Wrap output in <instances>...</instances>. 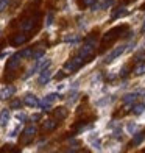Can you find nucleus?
<instances>
[{
    "instance_id": "1",
    "label": "nucleus",
    "mask_w": 145,
    "mask_h": 153,
    "mask_svg": "<svg viewBox=\"0 0 145 153\" xmlns=\"http://www.w3.org/2000/svg\"><path fill=\"white\" fill-rule=\"evenodd\" d=\"M94 44H95V39L92 36L84 41V44H83V47L80 48V52H78V55L83 59L87 58V56H91V55L94 53Z\"/></svg>"
},
{
    "instance_id": "2",
    "label": "nucleus",
    "mask_w": 145,
    "mask_h": 153,
    "mask_svg": "<svg viewBox=\"0 0 145 153\" xmlns=\"http://www.w3.org/2000/svg\"><path fill=\"white\" fill-rule=\"evenodd\" d=\"M125 52H127V45H119V47H115L111 53H108V55H106L105 62H106V64H109V62H112L114 59H117V58L120 56V55H123Z\"/></svg>"
},
{
    "instance_id": "3",
    "label": "nucleus",
    "mask_w": 145,
    "mask_h": 153,
    "mask_svg": "<svg viewBox=\"0 0 145 153\" xmlns=\"http://www.w3.org/2000/svg\"><path fill=\"white\" fill-rule=\"evenodd\" d=\"M81 64H83V58L78 55V56H75V58H72L70 61L66 62V64H64V71H66V72H75Z\"/></svg>"
},
{
    "instance_id": "4",
    "label": "nucleus",
    "mask_w": 145,
    "mask_h": 153,
    "mask_svg": "<svg viewBox=\"0 0 145 153\" xmlns=\"http://www.w3.org/2000/svg\"><path fill=\"white\" fill-rule=\"evenodd\" d=\"M127 30V27H114L112 30H109L105 36H103V42H111L112 39H115L117 36H119V33H122V31H125Z\"/></svg>"
},
{
    "instance_id": "5",
    "label": "nucleus",
    "mask_w": 145,
    "mask_h": 153,
    "mask_svg": "<svg viewBox=\"0 0 145 153\" xmlns=\"http://www.w3.org/2000/svg\"><path fill=\"white\" fill-rule=\"evenodd\" d=\"M39 85H47L48 81H50L52 78V69L50 67H47V69H42V71H39Z\"/></svg>"
},
{
    "instance_id": "6",
    "label": "nucleus",
    "mask_w": 145,
    "mask_h": 153,
    "mask_svg": "<svg viewBox=\"0 0 145 153\" xmlns=\"http://www.w3.org/2000/svg\"><path fill=\"white\" fill-rule=\"evenodd\" d=\"M38 133V128L34 127V125H30V127H27L25 130H24V144H27V142H30L31 139L34 137V134Z\"/></svg>"
},
{
    "instance_id": "7",
    "label": "nucleus",
    "mask_w": 145,
    "mask_h": 153,
    "mask_svg": "<svg viewBox=\"0 0 145 153\" xmlns=\"http://www.w3.org/2000/svg\"><path fill=\"white\" fill-rule=\"evenodd\" d=\"M20 59H22V58L19 56V53L13 55L11 59H8V64H6V71H14V69H17L19 64H20Z\"/></svg>"
},
{
    "instance_id": "8",
    "label": "nucleus",
    "mask_w": 145,
    "mask_h": 153,
    "mask_svg": "<svg viewBox=\"0 0 145 153\" xmlns=\"http://www.w3.org/2000/svg\"><path fill=\"white\" fill-rule=\"evenodd\" d=\"M14 92H16L14 86H5V88H2V91H0V99L6 100V99H10L11 95H14Z\"/></svg>"
},
{
    "instance_id": "9",
    "label": "nucleus",
    "mask_w": 145,
    "mask_h": 153,
    "mask_svg": "<svg viewBox=\"0 0 145 153\" xmlns=\"http://www.w3.org/2000/svg\"><path fill=\"white\" fill-rule=\"evenodd\" d=\"M24 103L27 106H30V108H36L39 105V100H38V97L36 95H33V94H27L25 95V99H24Z\"/></svg>"
},
{
    "instance_id": "10",
    "label": "nucleus",
    "mask_w": 145,
    "mask_h": 153,
    "mask_svg": "<svg viewBox=\"0 0 145 153\" xmlns=\"http://www.w3.org/2000/svg\"><path fill=\"white\" fill-rule=\"evenodd\" d=\"M137 95H139V92H128L123 95V103H127V105H133V103L137 100Z\"/></svg>"
},
{
    "instance_id": "11",
    "label": "nucleus",
    "mask_w": 145,
    "mask_h": 153,
    "mask_svg": "<svg viewBox=\"0 0 145 153\" xmlns=\"http://www.w3.org/2000/svg\"><path fill=\"white\" fill-rule=\"evenodd\" d=\"M10 117H11L10 111L8 109H3L2 113H0V125H2V127H6L8 122H10Z\"/></svg>"
},
{
    "instance_id": "12",
    "label": "nucleus",
    "mask_w": 145,
    "mask_h": 153,
    "mask_svg": "<svg viewBox=\"0 0 145 153\" xmlns=\"http://www.w3.org/2000/svg\"><path fill=\"white\" fill-rule=\"evenodd\" d=\"M67 114H69V111H67L64 106H59V108H56V109H55V117H56V119H59V120L66 119V117H67Z\"/></svg>"
},
{
    "instance_id": "13",
    "label": "nucleus",
    "mask_w": 145,
    "mask_h": 153,
    "mask_svg": "<svg viewBox=\"0 0 145 153\" xmlns=\"http://www.w3.org/2000/svg\"><path fill=\"white\" fill-rule=\"evenodd\" d=\"M128 13V10H127V6H120V8H117L115 11H114V14H112V19H119V17H123Z\"/></svg>"
},
{
    "instance_id": "14",
    "label": "nucleus",
    "mask_w": 145,
    "mask_h": 153,
    "mask_svg": "<svg viewBox=\"0 0 145 153\" xmlns=\"http://www.w3.org/2000/svg\"><path fill=\"white\" fill-rule=\"evenodd\" d=\"M33 25H34V19H27L22 22V25H20V28H22L24 31H30L33 28Z\"/></svg>"
},
{
    "instance_id": "15",
    "label": "nucleus",
    "mask_w": 145,
    "mask_h": 153,
    "mask_svg": "<svg viewBox=\"0 0 145 153\" xmlns=\"http://www.w3.org/2000/svg\"><path fill=\"white\" fill-rule=\"evenodd\" d=\"M134 134V137H133V145H141L142 142H144V139H145V134L144 133H133Z\"/></svg>"
},
{
    "instance_id": "16",
    "label": "nucleus",
    "mask_w": 145,
    "mask_h": 153,
    "mask_svg": "<svg viewBox=\"0 0 145 153\" xmlns=\"http://www.w3.org/2000/svg\"><path fill=\"white\" fill-rule=\"evenodd\" d=\"M144 111H145V103H136L133 106V114H136V116H141Z\"/></svg>"
},
{
    "instance_id": "17",
    "label": "nucleus",
    "mask_w": 145,
    "mask_h": 153,
    "mask_svg": "<svg viewBox=\"0 0 145 153\" xmlns=\"http://www.w3.org/2000/svg\"><path fill=\"white\" fill-rule=\"evenodd\" d=\"M58 99H63L58 92H52V94H48V95H45V102H48V103H53L55 100H58Z\"/></svg>"
},
{
    "instance_id": "18",
    "label": "nucleus",
    "mask_w": 145,
    "mask_h": 153,
    "mask_svg": "<svg viewBox=\"0 0 145 153\" xmlns=\"http://www.w3.org/2000/svg\"><path fill=\"white\" fill-rule=\"evenodd\" d=\"M55 128H56V122H55V120H45L44 122V130L45 131H52V130H55Z\"/></svg>"
},
{
    "instance_id": "19",
    "label": "nucleus",
    "mask_w": 145,
    "mask_h": 153,
    "mask_svg": "<svg viewBox=\"0 0 145 153\" xmlns=\"http://www.w3.org/2000/svg\"><path fill=\"white\" fill-rule=\"evenodd\" d=\"M144 74H145V62H141V64H137V66H136V69H134V75L141 76V75H144Z\"/></svg>"
},
{
    "instance_id": "20",
    "label": "nucleus",
    "mask_w": 145,
    "mask_h": 153,
    "mask_svg": "<svg viewBox=\"0 0 145 153\" xmlns=\"http://www.w3.org/2000/svg\"><path fill=\"white\" fill-rule=\"evenodd\" d=\"M25 41H27V36H25V34H17V36L13 39V44H14V45H20V44H24Z\"/></svg>"
},
{
    "instance_id": "21",
    "label": "nucleus",
    "mask_w": 145,
    "mask_h": 153,
    "mask_svg": "<svg viewBox=\"0 0 145 153\" xmlns=\"http://www.w3.org/2000/svg\"><path fill=\"white\" fill-rule=\"evenodd\" d=\"M112 100H114V97H112V99H108V97H105V99H101V100H98V102H95V106L101 108V106L108 105V103H109V102H112Z\"/></svg>"
},
{
    "instance_id": "22",
    "label": "nucleus",
    "mask_w": 145,
    "mask_h": 153,
    "mask_svg": "<svg viewBox=\"0 0 145 153\" xmlns=\"http://www.w3.org/2000/svg\"><path fill=\"white\" fill-rule=\"evenodd\" d=\"M42 56H44V48H39V50H36L34 53H31V58H33L34 61H36V59H41Z\"/></svg>"
},
{
    "instance_id": "23",
    "label": "nucleus",
    "mask_w": 145,
    "mask_h": 153,
    "mask_svg": "<svg viewBox=\"0 0 145 153\" xmlns=\"http://www.w3.org/2000/svg\"><path fill=\"white\" fill-rule=\"evenodd\" d=\"M77 100H78V92H77V91H73L70 95H69V100H67V103H69V105H73V103L77 102Z\"/></svg>"
},
{
    "instance_id": "24",
    "label": "nucleus",
    "mask_w": 145,
    "mask_h": 153,
    "mask_svg": "<svg viewBox=\"0 0 145 153\" xmlns=\"http://www.w3.org/2000/svg\"><path fill=\"white\" fill-rule=\"evenodd\" d=\"M22 105H24V102H20V100H13L11 105H10V108H11V109H20V108H22Z\"/></svg>"
},
{
    "instance_id": "25",
    "label": "nucleus",
    "mask_w": 145,
    "mask_h": 153,
    "mask_svg": "<svg viewBox=\"0 0 145 153\" xmlns=\"http://www.w3.org/2000/svg\"><path fill=\"white\" fill-rule=\"evenodd\" d=\"M31 50H30V48H25V50H22V52H19V56L20 58H30L31 56Z\"/></svg>"
},
{
    "instance_id": "26",
    "label": "nucleus",
    "mask_w": 145,
    "mask_h": 153,
    "mask_svg": "<svg viewBox=\"0 0 145 153\" xmlns=\"http://www.w3.org/2000/svg\"><path fill=\"white\" fill-rule=\"evenodd\" d=\"M78 41H80V38H78V36H72V34H70V36H66V38H64V42H72V44H75V42H78Z\"/></svg>"
},
{
    "instance_id": "27",
    "label": "nucleus",
    "mask_w": 145,
    "mask_h": 153,
    "mask_svg": "<svg viewBox=\"0 0 145 153\" xmlns=\"http://www.w3.org/2000/svg\"><path fill=\"white\" fill-rule=\"evenodd\" d=\"M136 130H137V125H136V123H128V125H127V131H128L129 134H133Z\"/></svg>"
},
{
    "instance_id": "28",
    "label": "nucleus",
    "mask_w": 145,
    "mask_h": 153,
    "mask_svg": "<svg viewBox=\"0 0 145 153\" xmlns=\"http://www.w3.org/2000/svg\"><path fill=\"white\" fill-rule=\"evenodd\" d=\"M91 145H92V149H94V150H100V149H101V142L98 141V139H97V141H92Z\"/></svg>"
},
{
    "instance_id": "29",
    "label": "nucleus",
    "mask_w": 145,
    "mask_h": 153,
    "mask_svg": "<svg viewBox=\"0 0 145 153\" xmlns=\"http://www.w3.org/2000/svg\"><path fill=\"white\" fill-rule=\"evenodd\" d=\"M16 119L20 120V122H25L28 117H27V114H24V113H17V114H16Z\"/></svg>"
},
{
    "instance_id": "30",
    "label": "nucleus",
    "mask_w": 145,
    "mask_h": 153,
    "mask_svg": "<svg viewBox=\"0 0 145 153\" xmlns=\"http://www.w3.org/2000/svg\"><path fill=\"white\" fill-rule=\"evenodd\" d=\"M52 24H53V13H48L47 20H45V25H47V27H50Z\"/></svg>"
},
{
    "instance_id": "31",
    "label": "nucleus",
    "mask_w": 145,
    "mask_h": 153,
    "mask_svg": "<svg viewBox=\"0 0 145 153\" xmlns=\"http://www.w3.org/2000/svg\"><path fill=\"white\" fill-rule=\"evenodd\" d=\"M19 131H20V125H17V127L11 131V133H10V137H16V136L19 134Z\"/></svg>"
},
{
    "instance_id": "32",
    "label": "nucleus",
    "mask_w": 145,
    "mask_h": 153,
    "mask_svg": "<svg viewBox=\"0 0 145 153\" xmlns=\"http://www.w3.org/2000/svg\"><path fill=\"white\" fill-rule=\"evenodd\" d=\"M8 3H10V0H0V11L6 10V6H8Z\"/></svg>"
},
{
    "instance_id": "33",
    "label": "nucleus",
    "mask_w": 145,
    "mask_h": 153,
    "mask_svg": "<svg viewBox=\"0 0 145 153\" xmlns=\"http://www.w3.org/2000/svg\"><path fill=\"white\" fill-rule=\"evenodd\" d=\"M94 3H97V0H83V6H91Z\"/></svg>"
},
{
    "instance_id": "34",
    "label": "nucleus",
    "mask_w": 145,
    "mask_h": 153,
    "mask_svg": "<svg viewBox=\"0 0 145 153\" xmlns=\"http://www.w3.org/2000/svg\"><path fill=\"white\" fill-rule=\"evenodd\" d=\"M144 59H145V53H139V55L136 56V61H137V62H141V61H144Z\"/></svg>"
},
{
    "instance_id": "35",
    "label": "nucleus",
    "mask_w": 145,
    "mask_h": 153,
    "mask_svg": "<svg viewBox=\"0 0 145 153\" xmlns=\"http://www.w3.org/2000/svg\"><path fill=\"white\" fill-rule=\"evenodd\" d=\"M41 117H42L41 114H33V116H31V120H33V122H38V120H41Z\"/></svg>"
},
{
    "instance_id": "36",
    "label": "nucleus",
    "mask_w": 145,
    "mask_h": 153,
    "mask_svg": "<svg viewBox=\"0 0 145 153\" xmlns=\"http://www.w3.org/2000/svg\"><path fill=\"white\" fill-rule=\"evenodd\" d=\"M100 80H101V75L97 74V76H94V78H92V85H94V83H98Z\"/></svg>"
},
{
    "instance_id": "37",
    "label": "nucleus",
    "mask_w": 145,
    "mask_h": 153,
    "mask_svg": "<svg viewBox=\"0 0 145 153\" xmlns=\"http://www.w3.org/2000/svg\"><path fill=\"white\" fill-rule=\"evenodd\" d=\"M114 136H115L117 139H122V130H115V131H114Z\"/></svg>"
},
{
    "instance_id": "38",
    "label": "nucleus",
    "mask_w": 145,
    "mask_h": 153,
    "mask_svg": "<svg viewBox=\"0 0 145 153\" xmlns=\"http://www.w3.org/2000/svg\"><path fill=\"white\" fill-rule=\"evenodd\" d=\"M128 75V67H123L120 71V76H127Z\"/></svg>"
},
{
    "instance_id": "39",
    "label": "nucleus",
    "mask_w": 145,
    "mask_h": 153,
    "mask_svg": "<svg viewBox=\"0 0 145 153\" xmlns=\"http://www.w3.org/2000/svg\"><path fill=\"white\" fill-rule=\"evenodd\" d=\"M64 76H66L64 74H58V75H56V80H63V78H64Z\"/></svg>"
},
{
    "instance_id": "40",
    "label": "nucleus",
    "mask_w": 145,
    "mask_h": 153,
    "mask_svg": "<svg viewBox=\"0 0 145 153\" xmlns=\"http://www.w3.org/2000/svg\"><path fill=\"white\" fill-rule=\"evenodd\" d=\"M142 33H145V20H144V25H142Z\"/></svg>"
},
{
    "instance_id": "41",
    "label": "nucleus",
    "mask_w": 145,
    "mask_h": 153,
    "mask_svg": "<svg viewBox=\"0 0 145 153\" xmlns=\"http://www.w3.org/2000/svg\"><path fill=\"white\" fill-rule=\"evenodd\" d=\"M106 2H111V3H112V2H114V0H106Z\"/></svg>"
},
{
    "instance_id": "42",
    "label": "nucleus",
    "mask_w": 145,
    "mask_h": 153,
    "mask_svg": "<svg viewBox=\"0 0 145 153\" xmlns=\"http://www.w3.org/2000/svg\"><path fill=\"white\" fill-rule=\"evenodd\" d=\"M33 2H39V0H33Z\"/></svg>"
},
{
    "instance_id": "43",
    "label": "nucleus",
    "mask_w": 145,
    "mask_h": 153,
    "mask_svg": "<svg viewBox=\"0 0 145 153\" xmlns=\"http://www.w3.org/2000/svg\"><path fill=\"white\" fill-rule=\"evenodd\" d=\"M144 47H145V41H144Z\"/></svg>"
}]
</instances>
